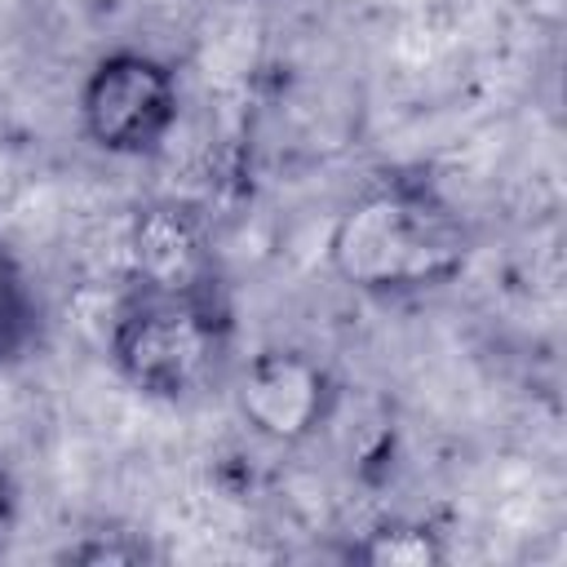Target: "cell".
Masks as SVG:
<instances>
[{"label": "cell", "mask_w": 567, "mask_h": 567, "mask_svg": "<svg viewBox=\"0 0 567 567\" xmlns=\"http://www.w3.org/2000/svg\"><path fill=\"white\" fill-rule=\"evenodd\" d=\"M470 257L465 221L425 186L390 182L359 195L328 235L332 270L359 292L447 284Z\"/></svg>", "instance_id": "cell-1"}, {"label": "cell", "mask_w": 567, "mask_h": 567, "mask_svg": "<svg viewBox=\"0 0 567 567\" xmlns=\"http://www.w3.org/2000/svg\"><path fill=\"white\" fill-rule=\"evenodd\" d=\"M221 350H226V319L213 292L199 297L142 292L120 310L111 328L115 368L155 399L195 394L217 372Z\"/></svg>", "instance_id": "cell-2"}, {"label": "cell", "mask_w": 567, "mask_h": 567, "mask_svg": "<svg viewBox=\"0 0 567 567\" xmlns=\"http://www.w3.org/2000/svg\"><path fill=\"white\" fill-rule=\"evenodd\" d=\"M80 124L106 155H146L177 124V75L137 49L106 53L80 89Z\"/></svg>", "instance_id": "cell-3"}, {"label": "cell", "mask_w": 567, "mask_h": 567, "mask_svg": "<svg viewBox=\"0 0 567 567\" xmlns=\"http://www.w3.org/2000/svg\"><path fill=\"white\" fill-rule=\"evenodd\" d=\"M124 270L142 292L199 297L213 292V252L199 221L182 204H146L124 226Z\"/></svg>", "instance_id": "cell-4"}, {"label": "cell", "mask_w": 567, "mask_h": 567, "mask_svg": "<svg viewBox=\"0 0 567 567\" xmlns=\"http://www.w3.org/2000/svg\"><path fill=\"white\" fill-rule=\"evenodd\" d=\"M332 385L328 372L297 350L257 354L239 381V412L244 421L275 443H301L328 416Z\"/></svg>", "instance_id": "cell-5"}, {"label": "cell", "mask_w": 567, "mask_h": 567, "mask_svg": "<svg viewBox=\"0 0 567 567\" xmlns=\"http://www.w3.org/2000/svg\"><path fill=\"white\" fill-rule=\"evenodd\" d=\"M199 44H204V75H213L217 84H230L257 58V22H248L244 9H221L204 27Z\"/></svg>", "instance_id": "cell-6"}, {"label": "cell", "mask_w": 567, "mask_h": 567, "mask_svg": "<svg viewBox=\"0 0 567 567\" xmlns=\"http://www.w3.org/2000/svg\"><path fill=\"white\" fill-rule=\"evenodd\" d=\"M354 554L372 567H434V563H443L439 532L416 527V523H394V527L368 532V540Z\"/></svg>", "instance_id": "cell-7"}, {"label": "cell", "mask_w": 567, "mask_h": 567, "mask_svg": "<svg viewBox=\"0 0 567 567\" xmlns=\"http://www.w3.org/2000/svg\"><path fill=\"white\" fill-rule=\"evenodd\" d=\"M27 337H31V288L22 279L18 257L0 239V359L22 350Z\"/></svg>", "instance_id": "cell-8"}, {"label": "cell", "mask_w": 567, "mask_h": 567, "mask_svg": "<svg viewBox=\"0 0 567 567\" xmlns=\"http://www.w3.org/2000/svg\"><path fill=\"white\" fill-rule=\"evenodd\" d=\"M71 558L80 563H137L146 558L142 545H84V549H71Z\"/></svg>", "instance_id": "cell-9"}]
</instances>
